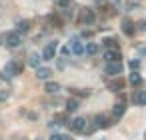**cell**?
Returning <instances> with one entry per match:
<instances>
[{
    "label": "cell",
    "mask_w": 146,
    "mask_h": 140,
    "mask_svg": "<svg viewBox=\"0 0 146 140\" xmlns=\"http://www.w3.org/2000/svg\"><path fill=\"white\" fill-rule=\"evenodd\" d=\"M48 140H64V136H62V134H56V132H54V134H50V138H48Z\"/></svg>",
    "instance_id": "24"
},
{
    "label": "cell",
    "mask_w": 146,
    "mask_h": 140,
    "mask_svg": "<svg viewBox=\"0 0 146 140\" xmlns=\"http://www.w3.org/2000/svg\"><path fill=\"white\" fill-rule=\"evenodd\" d=\"M104 74H108V76H120L122 74V64L120 62H106Z\"/></svg>",
    "instance_id": "4"
},
{
    "label": "cell",
    "mask_w": 146,
    "mask_h": 140,
    "mask_svg": "<svg viewBox=\"0 0 146 140\" xmlns=\"http://www.w3.org/2000/svg\"><path fill=\"white\" fill-rule=\"evenodd\" d=\"M102 42H104V46H108V48H114V42H116V40H114V38H106V40H102Z\"/></svg>",
    "instance_id": "22"
},
{
    "label": "cell",
    "mask_w": 146,
    "mask_h": 140,
    "mask_svg": "<svg viewBox=\"0 0 146 140\" xmlns=\"http://www.w3.org/2000/svg\"><path fill=\"white\" fill-rule=\"evenodd\" d=\"M56 50H58V42H48L46 44V48L42 50V60H54V56H56Z\"/></svg>",
    "instance_id": "3"
},
{
    "label": "cell",
    "mask_w": 146,
    "mask_h": 140,
    "mask_svg": "<svg viewBox=\"0 0 146 140\" xmlns=\"http://www.w3.org/2000/svg\"><path fill=\"white\" fill-rule=\"evenodd\" d=\"M130 84H134V86H138V84H142V76L136 72V70H132V74H130Z\"/></svg>",
    "instance_id": "18"
},
{
    "label": "cell",
    "mask_w": 146,
    "mask_h": 140,
    "mask_svg": "<svg viewBox=\"0 0 146 140\" xmlns=\"http://www.w3.org/2000/svg\"><path fill=\"white\" fill-rule=\"evenodd\" d=\"M72 130L74 132H86V118H74L72 120Z\"/></svg>",
    "instance_id": "7"
},
{
    "label": "cell",
    "mask_w": 146,
    "mask_h": 140,
    "mask_svg": "<svg viewBox=\"0 0 146 140\" xmlns=\"http://www.w3.org/2000/svg\"><path fill=\"white\" fill-rule=\"evenodd\" d=\"M84 52H86V54H90V56H94V54L98 52V44H94V42H88V44L84 46Z\"/></svg>",
    "instance_id": "17"
},
{
    "label": "cell",
    "mask_w": 146,
    "mask_h": 140,
    "mask_svg": "<svg viewBox=\"0 0 146 140\" xmlns=\"http://www.w3.org/2000/svg\"><path fill=\"white\" fill-rule=\"evenodd\" d=\"M96 20V14L90 10V8H82V22H86V24H92Z\"/></svg>",
    "instance_id": "10"
},
{
    "label": "cell",
    "mask_w": 146,
    "mask_h": 140,
    "mask_svg": "<svg viewBox=\"0 0 146 140\" xmlns=\"http://www.w3.org/2000/svg\"><path fill=\"white\" fill-rule=\"evenodd\" d=\"M132 100H134L136 106H144V104H146V90H138V92L132 96Z\"/></svg>",
    "instance_id": "12"
},
{
    "label": "cell",
    "mask_w": 146,
    "mask_h": 140,
    "mask_svg": "<svg viewBox=\"0 0 146 140\" xmlns=\"http://www.w3.org/2000/svg\"><path fill=\"white\" fill-rule=\"evenodd\" d=\"M44 90H46L48 94H56V92H60V84H58V82H46Z\"/></svg>",
    "instance_id": "16"
},
{
    "label": "cell",
    "mask_w": 146,
    "mask_h": 140,
    "mask_svg": "<svg viewBox=\"0 0 146 140\" xmlns=\"http://www.w3.org/2000/svg\"><path fill=\"white\" fill-rule=\"evenodd\" d=\"M66 110L68 112H76L78 110V100H68L66 102Z\"/></svg>",
    "instance_id": "19"
},
{
    "label": "cell",
    "mask_w": 146,
    "mask_h": 140,
    "mask_svg": "<svg viewBox=\"0 0 146 140\" xmlns=\"http://www.w3.org/2000/svg\"><path fill=\"white\" fill-rule=\"evenodd\" d=\"M122 86H124V82H122V80H118V82H110V84H108V88H112L114 92H118Z\"/></svg>",
    "instance_id": "20"
},
{
    "label": "cell",
    "mask_w": 146,
    "mask_h": 140,
    "mask_svg": "<svg viewBox=\"0 0 146 140\" xmlns=\"http://www.w3.org/2000/svg\"><path fill=\"white\" fill-rule=\"evenodd\" d=\"M94 122H96V124H94L96 128H108V126H110V122H108L106 116H102V114H98V116L94 118Z\"/></svg>",
    "instance_id": "15"
},
{
    "label": "cell",
    "mask_w": 146,
    "mask_h": 140,
    "mask_svg": "<svg viewBox=\"0 0 146 140\" xmlns=\"http://www.w3.org/2000/svg\"><path fill=\"white\" fill-rule=\"evenodd\" d=\"M58 6L60 8H68L70 6V0H58Z\"/></svg>",
    "instance_id": "23"
},
{
    "label": "cell",
    "mask_w": 146,
    "mask_h": 140,
    "mask_svg": "<svg viewBox=\"0 0 146 140\" xmlns=\"http://www.w3.org/2000/svg\"><path fill=\"white\" fill-rule=\"evenodd\" d=\"M124 112H126V104L124 102H116L114 108H112V116L114 118H120V116H124Z\"/></svg>",
    "instance_id": "11"
},
{
    "label": "cell",
    "mask_w": 146,
    "mask_h": 140,
    "mask_svg": "<svg viewBox=\"0 0 146 140\" xmlns=\"http://www.w3.org/2000/svg\"><path fill=\"white\" fill-rule=\"evenodd\" d=\"M0 100H2V98H0Z\"/></svg>",
    "instance_id": "28"
},
{
    "label": "cell",
    "mask_w": 146,
    "mask_h": 140,
    "mask_svg": "<svg viewBox=\"0 0 146 140\" xmlns=\"http://www.w3.org/2000/svg\"><path fill=\"white\" fill-rule=\"evenodd\" d=\"M128 66H130V68H132V70H136V68H138V66H140V60H136V58H132V60H130V62H128Z\"/></svg>",
    "instance_id": "21"
},
{
    "label": "cell",
    "mask_w": 146,
    "mask_h": 140,
    "mask_svg": "<svg viewBox=\"0 0 146 140\" xmlns=\"http://www.w3.org/2000/svg\"><path fill=\"white\" fill-rule=\"evenodd\" d=\"M30 30V22L28 20H18L16 22V32L18 34H24V32H28Z\"/></svg>",
    "instance_id": "13"
},
{
    "label": "cell",
    "mask_w": 146,
    "mask_h": 140,
    "mask_svg": "<svg viewBox=\"0 0 146 140\" xmlns=\"http://www.w3.org/2000/svg\"><path fill=\"white\" fill-rule=\"evenodd\" d=\"M68 48H70V52L76 54V56H82V54H84V44L80 42V38H72Z\"/></svg>",
    "instance_id": "5"
},
{
    "label": "cell",
    "mask_w": 146,
    "mask_h": 140,
    "mask_svg": "<svg viewBox=\"0 0 146 140\" xmlns=\"http://www.w3.org/2000/svg\"><path fill=\"white\" fill-rule=\"evenodd\" d=\"M50 76H52V70H50V68H46V66H38V68H36V78L48 80Z\"/></svg>",
    "instance_id": "9"
},
{
    "label": "cell",
    "mask_w": 146,
    "mask_h": 140,
    "mask_svg": "<svg viewBox=\"0 0 146 140\" xmlns=\"http://www.w3.org/2000/svg\"><path fill=\"white\" fill-rule=\"evenodd\" d=\"M120 50H116V48H108L106 52H104V60L106 62H120Z\"/></svg>",
    "instance_id": "6"
},
{
    "label": "cell",
    "mask_w": 146,
    "mask_h": 140,
    "mask_svg": "<svg viewBox=\"0 0 146 140\" xmlns=\"http://www.w3.org/2000/svg\"><path fill=\"white\" fill-rule=\"evenodd\" d=\"M62 54H64V56H68V54H70V48H68V46H66V48H62Z\"/></svg>",
    "instance_id": "26"
},
{
    "label": "cell",
    "mask_w": 146,
    "mask_h": 140,
    "mask_svg": "<svg viewBox=\"0 0 146 140\" xmlns=\"http://www.w3.org/2000/svg\"><path fill=\"white\" fill-rule=\"evenodd\" d=\"M138 28H140L142 32H146V20H140V22H138Z\"/></svg>",
    "instance_id": "25"
},
{
    "label": "cell",
    "mask_w": 146,
    "mask_h": 140,
    "mask_svg": "<svg viewBox=\"0 0 146 140\" xmlns=\"http://www.w3.org/2000/svg\"><path fill=\"white\" fill-rule=\"evenodd\" d=\"M4 74L6 76H18V74H22V64L16 62V60H8L6 66H4Z\"/></svg>",
    "instance_id": "2"
},
{
    "label": "cell",
    "mask_w": 146,
    "mask_h": 140,
    "mask_svg": "<svg viewBox=\"0 0 146 140\" xmlns=\"http://www.w3.org/2000/svg\"><path fill=\"white\" fill-rule=\"evenodd\" d=\"M40 62H42V56H40V54H36V52H32V54L28 56V64H30L32 68H38V66H40Z\"/></svg>",
    "instance_id": "14"
},
{
    "label": "cell",
    "mask_w": 146,
    "mask_h": 140,
    "mask_svg": "<svg viewBox=\"0 0 146 140\" xmlns=\"http://www.w3.org/2000/svg\"><path fill=\"white\" fill-rule=\"evenodd\" d=\"M4 42H6L8 48H18V46L22 44V34H18L16 30H14V32H8V34L4 36Z\"/></svg>",
    "instance_id": "1"
},
{
    "label": "cell",
    "mask_w": 146,
    "mask_h": 140,
    "mask_svg": "<svg viewBox=\"0 0 146 140\" xmlns=\"http://www.w3.org/2000/svg\"><path fill=\"white\" fill-rule=\"evenodd\" d=\"M36 140H40V138H36Z\"/></svg>",
    "instance_id": "27"
},
{
    "label": "cell",
    "mask_w": 146,
    "mask_h": 140,
    "mask_svg": "<svg viewBox=\"0 0 146 140\" xmlns=\"http://www.w3.org/2000/svg\"><path fill=\"white\" fill-rule=\"evenodd\" d=\"M122 32H124L126 36H132V34H134V22H132L130 18H124V20H122Z\"/></svg>",
    "instance_id": "8"
}]
</instances>
